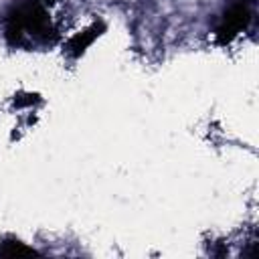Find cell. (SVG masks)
I'll return each instance as SVG.
<instances>
[{"instance_id": "1", "label": "cell", "mask_w": 259, "mask_h": 259, "mask_svg": "<svg viewBox=\"0 0 259 259\" xmlns=\"http://www.w3.org/2000/svg\"><path fill=\"white\" fill-rule=\"evenodd\" d=\"M51 32V18L45 10L42 0H22L8 12L6 40L12 47H22L28 42H49Z\"/></svg>"}, {"instance_id": "2", "label": "cell", "mask_w": 259, "mask_h": 259, "mask_svg": "<svg viewBox=\"0 0 259 259\" xmlns=\"http://www.w3.org/2000/svg\"><path fill=\"white\" fill-rule=\"evenodd\" d=\"M251 22V6L247 0H233L221 14L219 24L214 28V36L219 42L227 45L237 38Z\"/></svg>"}, {"instance_id": "3", "label": "cell", "mask_w": 259, "mask_h": 259, "mask_svg": "<svg viewBox=\"0 0 259 259\" xmlns=\"http://www.w3.org/2000/svg\"><path fill=\"white\" fill-rule=\"evenodd\" d=\"M101 30H103V24H101V22H95V24H91L89 28L79 30L75 36L69 38L67 49H65L67 55H69V57H79V55H83V53L93 45V40L101 34Z\"/></svg>"}, {"instance_id": "4", "label": "cell", "mask_w": 259, "mask_h": 259, "mask_svg": "<svg viewBox=\"0 0 259 259\" xmlns=\"http://www.w3.org/2000/svg\"><path fill=\"white\" fill-rule=\"evenodd\" d=\"M38 255V251H34L32 247H28L26 243L18 241V239H4L0 243V257H8V259H22V257H34Z\"/></svg>"}]
</instances>
